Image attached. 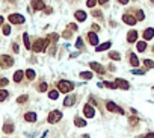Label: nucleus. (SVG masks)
I'll list each match as a JSON object with an SVG mask.
<instances>
[{
    "label": "nucleus",
    "mask_w": 154,
    "mask_h": 138,
    "mask_svg": "<svg viewBox=\"0 0 154 138\" xmlns=\"http://www.w3.org/2000/svg\"><path fill=\"white\" fill-rule=\"evenodd\" d=\"M145 15H144V12L142 11H138V15H136V20H144Z\"/></svg>",
    "instance_id": "40"
},
{
    "label": "nucleus",
    "mask_w": 154,
    "mask_h": 138,
    "mask_svg": "<svg viewBox=\"0 0 154 138\" xmlns=\"http://www.w3.org/2000/svg\"><path fill=\"white\" fill-rule=\"evenodd\" d=\"M35 76H36V75H35V71H33V70H30V68L26 70V77H27L29 81H33V79H35Z\"/></svg>",
    "instance_id": "27"
},
{
    "label": "nucleus",
    "mask_w": 154,
    "mask_h": 138,
    "mask_svg": "<svg viewBox=\"0 0 154 138\" xmlns=\"http://www.w3.org/2000/svg\"><path fill=\"white\" fill-rule=\"evenodd\" d=\"M145 70H133V75H144Z\"/></svg>",
    "instance_id": "45"
},
{
    "label": "nucleus",
    "mask_w": 154,
    "mask_h": 138,
    "mask_svg": "<svg viewBox=\"0 0 154 138\" xmlns=\"http://www.w3.org/2000/svg\"><path fill=\"white\" fill-rule=\"evenodd\" d=\"M118 2H119V3H121V5H127V3H129V2H130V0H118Z\"/></svg>",
    "instance_id": "48"
},
{
    "label": "nucleus",
    "mask_w": 154,
    "mask_h": 138,
    "mask_svg": "<svg viewBox=\"0 0 154 138\" xmlns=\"http://www.w3.org/2000/svg\"><path fill=\"white\" fill-rule=\"evenodd\" d=\"M139 138H154V132H150V134H146L144 137H139Z\"/></svg>",
    "instance_id": "46"
},
{
    "label": "nucleus",
    "mask_w": 154,
    "mask_h": 138,
    "mask_svg": "<svg viewBox=\"0 0 154 138\" xmlns=\"http://www.w3.org/2000/svg\"><path fill=\"white\" fill-rule=\"evenodd\" d=\"M68 29H71V30H77V26H76L74 23H70V24H68Z\"/></svg>",
    "instance_id": "43"
},
{
    "label": "nucleus",
    "mask_w": 154,
    "mask_h": 138,
    "mask_svg": "<svg viewBox=\"0 0 154 138\" xmlns=\"http://www.w3.org/2000/svg\"><path fill=\"white\" fill-rule=\"evenodd\" d=\"M89 67L94 70V71H95V73H98V75H103L104 73V67H103V65L101 64H98V62H89Z\"/></svg>",
    "instance_id": "7"
},
{
    "label": "nucleus",
    "mask_w": 154,
    "mask_h": 138,
    "mask_svg": "<svg viewBox=\"0 0 154 138\" xmlns=\"http://www.w3.org/2000/svg\"><path fill=\"white\" fill-rule=\"evenodd\" d=\"M88 41H89L91 46H97V44H98V37H97V34L89 32V34H88Z\"/></svg>",
    "instance_id": "14"
},
{
    "label": "nucleus",
    "mask_w": 154,
    "mask_h": 138,
    "mask_svg": "<svg viewBox=\"0 0 154 138\" xmlns=\"http://www.w3.org/2000/svg\"><path fill=\"white\" fill-rule=\"evenodd\" d=\"M154 38V29L153 28H148L144 30V39L145 41H148V39H153Z\"/></svg>",
    "instance_id": "15"
},
{
    "label": "nucleus",
    "mask_w": 154,
    "mask_h": 138,
    "mask_svg": "<svg viewBox=\"0 0 154 138\" xmlns=\"http://www.w3.org/2000/svg\"><path fill=\"white\" fill-rule=\"evenodd\" d=\"M24 102H27V96H20L18 99H17V103H24Z\"/></svg>",
    "instance_id": "39"
},
{
    "label": "nucleus",
    "mask_w": 154,
    "mask_h": 138,
    "mask_svg": "<svg viewBox=\"0 0 154 138\" xmlns=\"http://www.w3.org/2000/svg\"><path fill=\"white\" fill-rule=\"evenodd\" d=\"M138 39V32L136 30H130L129 34H127V41L129 43H135Z\"/></svg>",
    "instance_id": "17"
},
{
    "label": "nucleus",
    "mask_w": 154,
    "mask_h": 138,
    "mask_svg": "<svg viewBox=\"0 0 154 138\" xmlns=\"http://www.w3.org/2000/svg\"><path fill=\"white\" fill-rule=\"evenodd\" d=\"M97 3H98V0H88V2H86V6H88V8H94Z\"/></svg>",
    "instance_id": "36"
},
{
    "label": "nucleus",
    "mask_w": 154,
    "mask_h": 138,
    "mask_svg": "<svg viewBox=\"0 0 154 138\" xmlns=\"http://www.w3.org/2000/svg\"><path fill=\"white\" fill-rule=\"evenodd\" d=\"M23 77H24V73H23V71L21 70H17L15 71V73H14V82H21L23 81Z\"/></svg>",
    "instance_id": "20"
},
{
    "label": "nucleus",
    "mask_w": 154,
    "mask_h": 138,
    "mask_svg": "<svg viewBox=\"0 0 154 138\" xmlns=\"http://www.w3.org/2000/svg\"><path fill=\"white\" fill-rule=\"evenodd\" d=\"M107 2H109V0H98V3H101V5H106Z\"/></svg>",
    "instance_id": "49"
},
{
    "label": "nucleus",
    "mask_w": 154,
    "mask_h": 138,
    "mask_svg": "<svg viewBox=\"0 0 154 138\" xmlns=\"http://www.w3.org/2000/svg\"><path fill=\"white\" fill-rule=\"evenodd\" d=\"M47 88H49V85H47V82H41V83L38 85V91H39V93H44V91H45Z\"/></svg>",
    "instance_id": "30"
},
{
    "label": "nucleus",
    "mask_w": 154,
    "mask_h": 138,
    "mask_svg": "<svg viewBox=\"0 0 154 138\" xmlns=\"http://www.w3.org/2000/svg\"><path fill=\"white\" fill-rule=\"evenodd\" d=\"M14 123H12V121H6L5 124H3V132L5 134H12V132H14Z\"/></svg>",
    "instance_id": "13"
},
{
    "label": "nucleus",
    "mask_w": 154,
    "mask_h": 138,
    "mask_svg": "<svg viewBox=\"0 0 154 138\" xmlns=\"http://www.w3.org/2000/svg\"><path fill=\"white\" fill-rule=\"evenodd\" d=\"M0 61H2L3 67H11V65L14 64V59H12L11 56H8V55H3L2 58H0Z\"/></svg>",
    "instance_id": "10"
},
{
    "label": "nucleus",
    "mask_w": 154,
    "mask_h": 138,
    "mask_svg": "<svg viewBox=\"0 0 154 138\" xmlns=\"http://www.w3.org/2000/svg\"><path fill=\"white\" fill-rule=\"evenodd\" d=\"M47 39H49V41H51V43H56L57 39H59V35H57V34H50L49 37H47Z\"/></svg>",
    "instance_id": "31"
},
{
    "label": "nucleus",
    "mask_w": 154,
    "mask_h": 138,
    "mask_svg": "<svg viewBox=\"0 0 154 138\" xmlns=\"http://www.w3.org/2000/svg\"><path fill=\"white\" fill-rule=\"evenodd\" d=\"M9 34H11V26L5 24L3 26V35H9Z\"/></svg>",
    "instance_id": "38"
},
{
    "label": "nucleus",
    "mask_w": 154,
    "mask_h": 138,
    "mask_svg": "<svg viewBox=\"0 0 154 138\" xmlns=\"http://www.w3.org/2000/svg\"><path fill=\"white\" fill-rule=\"evenodd\" d=\"M76 47L80 50V49H83V39L82 38H77V41H76Z\"/></svg>",
    "instance_id": "37"
},
{
    "label": "nucleus",
    "mask_w": 154,
    "mask_h": 138,
    "mask_svg": "<svg viewBox=\"0 0 154 138\" xmlns=\"http://www.w3.org/2000/svg\"><path fill=\"white\" fill-rule=\"evenodd\" d=\"M92 15H95L98 18H101V11H92Z\"/></svg>",
    "instance_id": "42"
},
{
    "label": "nucleus",
    "mask_w": 154,
    "mask_h": 138,
    "mask_svg": "<svg viewBox=\"0 0 154 138\" xmlns=\"http://www.w3.org/2000/svg\"><path fill=\"white\" fill-rule=\"evenodd\" d=\"M23 41H24V47L26 49H30L32 46H30V41H29V35L27 34H23Z\"/></svg>",
    "instance_id": "26"
},
{
    "label": "nucleus",
    "mask_w": 154,
    "mask_h": 138,
    "mask_svg": "<svg viewBox=\"0 0 154 138\" xmlns=\"http://www.w3.org/2000/svg\"><path fill=\"white\" fill-rule=\"evenodd\" d=\"M92 73L91 71H82V73H80V77L82 79H85V81H89V79H92Z\"/></svg>",
    "instance_id": "23"
},
{
    "label": "nucleus",
    "mask_w": 154,
    "mask_h": 138,
    "mask_svg": "<svg viewBox=\"0 0 154 138\" xmlns=\"http://www.w3.org/2000/svg\"><path fill=\"white\" fill-rule=\"evenodd\" d=\"M12 50H14L15 53H18V52H20V49H18V44H15V43L12 44Z\"/></svg>",
    "instance_id": "44"
},
{
    "label": "nucleus",
    "mask_w": 154,
    "mask_h": 138,
    "mask_svg": "<svg viewBox=\"0 0 154 138\" xmlns=\"http://www.w3.org/2000/svg\"><path fill=\"white\" fill-rule=\"evenodd\" d=\"M123 21L125 23V24H130V26H133V24H136V17H133V15H129V14H124L123 15Z\"/></svg>",
    "instance_id": "11"
},
{
    "label": "nucleus",
    "mask_w": 154,
    "mask_h": 138,
    "mask_svg": "<svg viewBox=\"0 0 154 138\" xmlns=\"http://www.w3.org/2000/svg\"><path fill=\"white\" fill-rule=\"evenodd\" d=\"M49 99H51V100H56V99H59V91L57 90H51L49 93Z\"/></svg>",
    "instance_id": "24"
},
{
    "label": "nucleus",
    "mask_w": 154,
    "mask_h": 138,
    "mask_svg": "<svg viewBox=\"0 0 154 138\" xmlns=\"http://www.w3.org/2000/svg\"><path fill=\"white\" fill-rule=\"evenodd\" d=\"M129 61L131 64V67H138L139 65V59H138V56L135 53H129Z\"/></svg>",
    "instance_id": "18"
},
{
    "label": "nucleus",
    "mask_w": 154,
    "mask_h": 138,
    "mask_svg": "<svg viewBox=\"0 0 154 138\" xmlns=\"http://www.w3.org/2000/svg\"><path fill=\"white\" fill-rule=\"evenodd\" d=\"M61 118H62V112H61V111L53 109V111H50L49 117H47V121H49L50 124H55L57 121H61Z\"/></svg>",
    "instance_id": "3"
},
{
    "label": "nucleus",
    "mask_w": 154,
    "mask_h": 138,
    "mask_svg": "<svg viewBox=\"0 0 154 138\" xmlns=\"http://www.w3.org/2000/svg\"><path fill=\"white\" fill-rule=\"evenodd\" d=\"M153 52H154V47H153Z\"/></svg>",
    "instance_id": "53"
},
{
    "label": "nucleus",
    "mask_w": 154,
    "mask_h": 138,
    "mask_svg": "<svg viewBox=\"0 0 154 138\" xmlns=\"http://www.w3.org/2000/svg\"><path fill=\"white\" fill-rule=\"evenodd\" d=\"M8 96H9V93L6 90H2L0 88V102H3V100H6L8 99Z\"/></svg>",
    "instance_id": "28"
},
{
    "label": "nucleus",
    "mask_w": 154,
    "mask_h": 138,
    "mask_svg": "<svg viewBox=\"0 0 154 138\" xmlns=\"http://www.w3.org/2000/svg\"><path fill=\"white\" fill-rule=\"evenodd\" d=\"M82 138H91V137H89L88 134H85V135H82Z\"/></svg>",
    "instance_id": "51"
},
{
    "label": "nucleus",
    "mask_w": 154,
    "mask_h": 138,
    "mask_svg": "<svg viewBox=\"0 0 154 138\" xmlns=\"http://www.w3.org/2000/svg\"><path fill=\"white\" fill-rule=\"evenodd\" d=\"M106 109H107V111H110V112H118L119 106H118V105H116L115 102L107 100V102H106Z\"/></svg>",
    "instance_id": "12"
},
{
    "label": "nucleus",
    "mask_w": 154,
    "mask_h": 138,
    "mask_svg": "<svg viewBox=\"0 0 154 138\" xmlns=\"http://www.w3.org/2000/svg\"><path fill=\"white\" fill-rule=\"evenodd\" d=\"M129 123L133 124V126H138V124H139V118L138 117H130L129 118Z\"/></svg>",
    "instance_id": "34"
},
{
    "label": "nucleus",
    "mask_w": 154,
    "mask_h": 138,
    "mask_svg": "<svg viewBox=\"0 0 154 138\" xmlns=\"http://www.w3.org/2000/svg\"><path fill=\"white\" fill-rule=\"evenodd\" d=\"M104 87H106V88H110V90H115V88H118L115 82H109V81H106V82H104Z\"/></svg>",
    "instance_id": "32"
},
{
    "label": "nucleus",
    "mask_w": 154,
    "mask_h": 138,
    "mask_svg": "<svg viewBox=\"0 0 154 138\" xmlns=\"http://www.w3.org/2000/svg\"><path fill=\"white\" fill-rule=\"evenodd\" d=\"M115 83H116V87H118V88H121V90H124V91L130 90V83L127 82L125 79H123V77H118V79H115Z\"/></svg>",
    "instance_id": "6"
},
{
    "label": "nucleus",
    "mask_w": 154,
    "mask_h": 138,
    "mask_svg": "<svg viewBox=\"0 0 154 138\" xmlns=\"http://www.w3.org/2000/svg\"><path fill=\"white\" fill-rule=\"evenodd\" d=\"M92 30L98 32V30H100V26H98V24H92Z\"/></svg>",
    "instance_id": "47"
},
{
    "label": "nucleus",
    "mask_w": 154,
    "mask_h": 138,
    "mask_svg": "<svg viewBox=\"0 0 154 138\" xmlns=\"http://www.w3.org/2000/svg\"><path fill=\"white\" fill-rule=\"evenodd\" d=\"M109 58L112 59V61H119V59H121V55H119L118 52H110V53H109Z\"/></svg>",
    "instance_id": "25"
},
{
    "label": "nucleus",
    "mask_w": 154,
    "mask_h": 138,
    "mask_svg": "<svg viewBox=\"0 0 154 138\" xmlns=\"http://www.w3.org/2000/svg\"><path fill=\"white\" fill-rule=\"evenodd\" d=\"M32 8L35 11H41V9H45V2L42 0H32Z\"/></svg>",
    "instance_id": "8"
},
{
    "label": "nucleus",
    "mask_w": 154,
    "mask_h": 138,
    "mask_svg": "<svg viewBox=\"0 0 154 138\" xmlns=\"http://www.w3.org/2000/svg\"><path fill=\"white\" fill-rule=\"evenodd\" d=\"M83 115L86 118H94V115H95V108H94L91 103H86L83 106Z\"/></svg>",
    "instance_id": "4"
},
{
    "label": "nucleus",
    "mask_w": 154,
    "mask_h": 138,
    "mask_svg": "<svg viewBox=\"0 0 154 138\" xmlns=\"http://www.w3.org/2000/svg\"><path fill=\"white\" fill-rule=\"evenodd\" d=\"M71 35H73L71 30H65V32H64V38H71Z\"/></svg>",
    "instance_id": "41"
},
{
    "label": "nucleus",
    "mask_w": 154,
    "mask_h": 138,
    "mask_svg": "<svg viewBox=\"0 0 154 138\" xmlns=\"http://www.w3.org/2000/svg\"><path fill=\"white\" fill-rule=\"evenodd\" d=\"M110 46H112V43H110V41H107V43H103L101 46H98V47H97V52H103V50H107V49L110 47Z\"/></svg>",
    "instance_id": "22"
},
{
    "label": "nucleus",
    "mask_w": 154,
    "mask_h": 138,
    "mask_svg": "<svg viewBox=\"0 0 154 138\" xmlns=\"http://www.w3.org/2000/svg\"><path fill=\"white\" fill-rule=\"evenodd\" d=\"M144 65H145L146 68H154V61H151V59H145Z\"/></svg>",
    "instance_id": "33"
},
{
    "label": "nucleus",
    "mask_w": 154,
    "mask_h": 138,
    "mask_svg": "<svg viewBox=\"0 0 154 138\" xmlns=\"http://www.w3.org/2000/svg\"><path fill=\"white\" fill-rule=\"evenodd\" d=\"M9 83V81L6 77H0V88H3V87H6V85Z\"/></svg>",
    "instance_id": "35"
},
{
    "label": "nucleus",
    "mask_w": 154,
    "mask_h": 138,
    "mask_svg": "<svg viewBox=\"0 0 154 138\" xmlns=\"http://www.w3.org/2000/svg\"><path fill=\"white\" fill-rule=\"evenodd\" d=\"M50 44L49 39H44V38H38L35 43H33V52H36V53H39V52H44L47 49V46Z\"/></svg>",
    "instance_id": "2"
},
{
    "label": "nucleus",
    "mask_w": 154,
    "mask_h": 138,
    "mask_svg": "<svg viewBox=\"0 0 154 138\" xmlns=\"http://www.w3.org/2000/svg\"><path fill=\"white\" fill-rule=\"evenodd\" d=\"M56 87L59 93H70V91L74 90V83L70 81H59L56 82Z\"/></svg>",
    "instance_id": "1"
},
{
    "label": "nucleus",
    "mask_w": 154,
    "mask_h": 138,
    "mask_svg": "<svg viewBox=\"0 0 154 138\" xmlns=\"http://www.w3.org/2000/svg\"><path fill=\"white\" fill-rule=\"evenodd\" d=\"M24 120L27 123H35L36 121V114L35 112H26L24 114Z\"/></svg>",
    "instance_id": "16"
},
{
    "label": "nucleus",
    "mask_w": 154,
    "mask_h": 138,
    "mask_svg": "<svg viewBox=\"0 0 154 138\" xmlns=\"http://www.w3.org/2000/svg\"><path fill=\"white\" fill-rule=\"evenodd\" d=\"M151 2H153V3H154V0H151Z\"/></svg>",
    "instance_id": "52"
},
{
    "label": "nucleus",
    "mask_w": 154,
    "mask_h": 138,
    "mask_svg": "<svg viewBox=\"0 0 154 138\" xmlns=\"http://www.w3.org/2000/svg\"><path fill=\"white\" fill-rule=\"evenodd\" d=\"M74 17H76L77 21H85V20H86V12L85 11H76Z\"/></svg>",
    "instance_id": "19"
},
{
    "label": "nucleus",
    "mask_w": 154,
    "mask_h": 138,
    "mask_svg": "<svg viewBox=\"0 0 154 138\" xmlns=\"http://www.w3.org/2000/svg\"><path fill=\"white\" fill-rule=\"evenodd\" d=\"M8 20H9L12 24H23L24 23V17L21 14H11L8 17Z\"/></svg>",
    "instance_id": "5"
},
{
    "label": "nucleus",
    "mask_w": 154,
    "mask_h": 138,
    "mask_svg": "<svg viewBox=\"0 0 154 138\" xmlns=\"http://www.w3.org/2000/svg\"><path fill=\"white\" fill-rule=\"evenodd\" d=\"M136 47H138V52H145V49H146V43H145V41H139Z\"/></svg>",
    "instance_id": "29"
},
{
    "label": "nucleus",
    "mask_w": 154,
    "mask_h": 138,
    "mask_svg": "<svg viewBox=\"0 0 154 138\" xmlns=\"http://www.w3.org/2000/svg\"><path fill=\"white\" fill-rule=\"evenodd\" d=\"M2 24H3V17L0 15V26H2Z\"/></svg>",
    "instance_id": "50"
},
{
    "label": "nucleus",
    "mask_w": 154,
    "mask_h": 138,
    "mask_svg": "<svg viewBox=\"0 0 154 138\" xmlns=\"http://www.w3.org/2000/svg\"><path fill=\"white\" fill-rule=\"evenodd\" d=\"M74 103H76V96H74V94H70V96H66V97H65L64 106L70 108V106H74Z\"/></svg>",
    "instance_id": "9"
},
{
    "label": "nucleus",
    "mask_w": 154,
    "mask_h": 138,
    "mask_svg": "<svg viewBox=\"0 0 154 138\" xmlns=\"http://www.w3.org/2000/svg\"><path fill=\"white\" fill-rule=\"evenodd\" d=\"M74 124L77 128H85L86 126V120H83V118H80V117H76L74 118Z\"/></svg>",
    "instance_id": "21"
}]
</instances>
